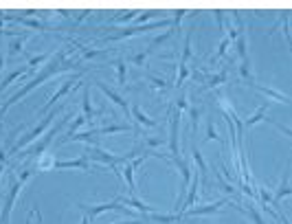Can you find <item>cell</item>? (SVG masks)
Wrapping results in <instances>:
<instances>
[{
    "instance_id": "31",
    "label": "cell",
    "mask_w": 292,
    "mask_h": 224,
    "mask_svg": "<svg viewBox=\"0 0 292 224\" xmlns=\"http://www.w3.org/2000/svg\"><path fill=\"white\" fill-rule=\"evenodd\" d=\"M147 82L152 84V88H156V90H167V88H169V84L165 82V79L154 77V75H147Z\"/></svg>"
},
{
    "instance_id": "36",
    "label": "cell",
    "mask_w": 292,
    "mask_h": 224,
    "mask_svg": "<svg viewBox=\"0 0 292 224\" xmlns=\"http://www.w3.org/2000/svg\"><path fill=\"white\" fill-rule=\"evenodd\" d=\"M49 57L51 55H35V57H29V68L35 71V68H40V64H44Z\"/></svg>"
},
{
    "instance_id": "37",
    "label": "cell",
    "mask_w": 292,
    "mask_h": 224,
    "mask_svg": "<svg viewBox=\"0 0 292 224\" xmlns=\"http://www.w3.org/2000/svg\"><path fill=\"white\" fill-rule=\"evenodd\" d=\"M84 123H86V116H84V114H77V116H75V121H73V125L68 128V134H66V137H70L73 132H77V130L82 128Z\"/></svg>"
},
{
    "instance_id": "21",
    "label": "cell",
    "mask_w": 292,
    "mask_h": 224,
    "mask_svg": "<svg viewBox=\"0 0 292 224\" xmlns=\"http://www.w3.org/2000/svg\"><path fill=\"white\" fill-rule=\"evenodd\" d=\"M55 165V158L51 154H42L40 158H35V169L37 171H46V169H53Z\"/></svg>"
},
{
    "instance_id": "42",
    "label": "cell",
    "mask_w": 292,
    "mask_h": 224,
    "mask_svg": "<svg viewBox=\"0 0 292 224\" xmlns=\"http://www.w3.org/2000/svg\"><path fill=\"white\" fill-rule=\"evenodd\" d=\"M152 16H154V11H145V13H141V16H136V22H139V27L143 25L145 20H149Z\"/></svg>"
},
{
    "instance_id": "43",
    "label": "cell",
    "mask_w": 292,
    "mask_h": 224,
    "mask_svg": "<svg viewBox=\"0 0 292 224\" xmlns=\"http://www.w3.org/2000/svg\"><path fill=\"white\" fill-rule=\"evenodd\" d=\"M213 16H215V22H218L220 29H224V11H213Z\"/></svg>"
},
{
    "instance_id": "7",
    "label": "cell",
    "mask_w": 292,
    "mask_h": 224,
    "mask_svg": "<svg viewBox=\"0 0 292 224\" xmlns=\"http://www.w3.org/2000/svg\"><path fill=\"white\" fill-rule=\"evenodd\" d=\"M227 202H229L227 198H220V200H215L213 204H204V207H191V209H187V211L180 213V220H182V218H194V216H213V213H218Z\"/></svg>"
},
{
    "instance_id": "38",
    "label": "cell",
    "mask_w": 292,
    "mask_h": 224,
    "mask_svg": "<svg viewBox=\"0 0 292 224\" xmlns=\"http://www.w3.org/2000/svg\"><path fill=\"white\" fill-rule=\"evenodd\" d=\"M145 59H147V51H143V53H136V55H132V62H134L136 66H143V64H145Z\"/></svg>"
},
{
    "instance_id": "14",
    "label": "cell",
    "mask_w": 292,
    "mask_h": 224,
    "mask_svg": "<svg viewBox=\"0 0 292 224\" xmlns=\"http://www.w3.org/2000/svg\"><path fill=\"white\" fill-rule=\"evenodd\" d=\"M130 116H132V119H136V123L145 125V128H156V125H158L156 121H154V119H149V116L145 114V112L141 110L139 106H132V108H130Z\"/></svg>"
},
{
    "instance_id": "32",
    "label": "cell",
    "mask_w": 292,
    "mask_h": 224,
    "mask_svg": "<svg viewBox=\"0 0 292 224\" xmlns=\"http://www.w3.org/2000/svg\"><path fill=\"white\" fill-rule=\"evenodd\" d=\"M206 141H211V139H213V141H222V137H220L218 134V130H215V125H213V121H206Z\"/></svg>"
},
{
    "instance_id": "45",
    "label": "cell",
    "mask_w": 292,
    "mask_h": 224,
    "mask_svg": "<svg viewBox=\"0 0 292 224\" xmlns=\"http://www.w3.org/2000/svg\"><path fill=\"white\" fill-rule=\"evenodd\" d=\"M33 213H35V216H37V224H44V220H42V213L37 211V209H33Z\"/></svg>"
},
{
    "instance_id": "6",
    "label": "cell",
    "mask_w": 292,
    "mask_h": 224,
    "mask_svg": "<svg viewBox=\"0 0 292 224\" xmlns=\"http://www.w3.org/2000/svg\"><path fill=\"white\" fill-rule=\"evenodd\" d=\"M158 27H172L169 20H161V22H152V25H141V27H132V29H123L121 33H115V35H108L106 40H125V37H132V35H141V33H147L152 29H158Z\"/></svg>"
},
{
    "instance_id": "5",
    "label": "cell",
    "mask_w": 292,
    "mask_h": 224,
    "mask_svg": "<svg viewBox=\"0 0 292 224\" xmlns=\"http://www.w3.org/2000/svg\"><path fill=\"white\" fill-rule=\"evenodd\" d=\"M77 209H82L84 213H86L88 218H97V216H101V213H106V211H123L125 216H130V209L125 207L123 202H119V200H115V202H103V204H77Z\"/></svg>"
},
{
    "instance_id": "44",
    "label": "cell",
    "mask_w": 292,
    "mask_h": 224,
    "mask_svg": "<svg viewBox=\"0 0 292 224\" xmlns=\"http://www.w3.org/2000/svg\"><path fill=\"white\" fill-rule=\"evenodd\" d=\"M0 165H2V167H4V169H7V167H9V161H7V154H4V152H2V147H0Z\"/></svg>"
},
{
    "instance_id": "17",
    "label": "cell",
    "mask_w": 292,
    "mask_h": 224,
    "mask_svg": "<svg viewBox=\"0 0 292 224\" xmlns=\"http://www.w3.org/2000/svg\"><path fill=\"white\" fill-rule=\"evenodd\" d=\"M268 106H270V101H266V104L262 106L260 110L255 112L253 116H248L246 121H244V128H253V125H257V123H262L263 119H266V112H268Z\"/></svg>"
},
{
    "instance_id": "3",
    "label": "cell",
    "mask_w": 292,
    "mask_h": 224,
    "mask_svg": "<svg viewBox=\"0 0 292 224\" xmlns=\"http://www.w3.org/2000/svg\"><path fill=\"white\" fill-rule=\"evenodd\" d=\"M68 119H70V114H64L62 119H59V123L55 125V128H51L49 132H46L44 137L40 139V141H35V143H33V145H29V147H25V152H20L18 156H20V158H40L42 154L46 152V147H49L51 143L55 141V137L59 134V130H62L66 123H68Z\"/></svg>"
},
{
    "instance_id": "48",
    "label": "cell",
    "mask_w": 292,
    "mask_h": 224,
    "mask_svg": "<svg viewBox=\"0 0 292 224\" xmlns=\"http://www.w3.org/2000/svg\"><path fill=\"white\" fill-rule=\"evenodd\" d=\"M2 68H4V57L0 55V71H2Z\"/></svg>"
},
{
    "instance_id": "39",
    "label": "cell",
    "mask_w": 292,
    "mask_h": 224,
    "mask_svg": "<svg viewBox=\"0 0 292 224\" xmlns=\"http://www.w3.org/2000/svg\"><path fill=\"white\" fill-rule=\"evenodd\" d=\"M97 55H103V49H92V51L84 49V59H92V57H97Z\"/></svg>"
},
{
    "instance_id": "13",
    "label": "cell",
    "mask_w": 292,
    "mask_h": 224,
    "mask_svg": "<svg viewBox=\"0 0 292 224\" xmlns=\"http://www.w3.org/2000/svg\"><path fill=\"white\" fill-rule=\"evenodd\" d=\"M292 194V189L288 187V176H286L284 180H281V185L277 187V191H275V196H272V200H270V207L272 209H279V204H281V200L284 198H288V196Z\"/></svg>"
},
{
    "instance_id": "23",
    "label": "cell",
    "mask_w": 292,
    "mask_h": 224,
    "mask_svg": "<svg viewBox=\"0 0 292 224\" xmlns=\"http://www.w3.org/2000/svg\"><path fill=\"white\" fill-rule=\"evenodd\" d=\"M229 46H231V40H229V37H224V40L220 42V46H218V53H215V55H211V57H209V64H215L218 59H222L224 55H227Z\"/></svg>"
},
{
    "instance_id": "12",
    "label": "cell",
    "mask_w": 292,
    "mask_h": 224,
    "mask_svg": "<svg viewBox=\"0 0 292 224\" xmlns=\"http://www.w3.org/2000/svg\"><path fill=\"white\" fill-rule=\"evenodd\" d=\"M119 202H123L125 207H134L139 213H143V216H147V213H156V207H152V204H145L143 200H139L136 196H130L128 200L119 198Z\"/></svg>"
},
{
    "instance_id": "20",
    "label": "cell",
    "mask_w": 292,
    "mask_h": 224,
    "mask_svg": "<svg viewBox=\"0 0 292 224\" xmlns=\"http://www.w3.org/2000/svg\"><path fill=\"white\" fill-rule=\"evenodd\" d=\"M143 218H147V220H152V222H158V224H174V222H180V220H178L176 213H169V216H163V213H147V216H143Z\"/></svg>"
},
{
    "instance_id": "22",
    "label": "cell",
    "mask_w": 292,
    "mask_h": 224,
    "mask_svg": "<svg viewBox=\"0 0 292 224\" xmlns=\"http://www.w3.org/2000/svg\"><path fill=\"white\" fill-rule=\"evenodd\" d=\"M235 207H237L242 213H246V216L253 220V224H266V220H263V218H262V213L257 211L255 207H248V209H246V207H242V204H235Z\"/></svg>"
},
{
    "instance_id": "8",
    "label": "cell",
    "mask_w": 292,
    "mask_h": 224,
    "mask_svg": "<svg viewBox=\"0 0 292 224\" xmlns=\"http://www.w3.org/2000/svg\"><path fill=\"white\" fill-rule=\"evenodd\" d=\"M70 167H75V169H82L84 174H90V171H92L90 161H88L86 154H82L79 158H73V161H55L53 169H70Z\"/></svg>"
},
{
    "instance_id": "16",
    "label": "cell",
    "mask_w": 292,
    "mask_h": 224,
    "mask_svg": "<svg viewBox=\"0 0 292 224\" xmlns=\"http://www.w3.org/2000/svg\"><path fill=\"white\" fill-rule=\"evenodd\" d=\"M130 125L128 123H115V125H106V128H97V130H90L92 137L97 134H119V132H130Z\"/></svg>"
},
{
    "instance_id": "26",
    "label": "cell",
    "mask_w": 292,
    "mask_h": 224,
    "mask_svg": "<svg viewBox=\"0 0 292 224\" xmlns=\"http://www.w3.org/2000/svg\"><path fill=\"white\" fill-rule=\"evenodd\" d=\"M191 154H194V161H196V165H198V171H200V176H206L209 167H206V163H204V158H202L200 149L194 147V149H191Z\"/></svg>"
},
{
    "instance_id": "29",
    "label": "cell",
    "mask_w": 292,
    "mask_h": 224,
    "mask_svg": "<svg viewBox=\"0 0 292 224\" xmlns=\"http://www.w3.org/2000/svg\"><path fill=\"white\" fill-rule=\"evenodd\" d=\"M117 66V82L125 86V73H128V66H125V59H117L115 62Z\"/></svg>"
},
{
    "instance_id": "28",
    "label": "cell",
    "mask_w": 292,
    "mask_h": 224,
    "mask_svg": "<svg viewBox=\"0 0 292 224\" xmlns=\"http://www.w3.org/2000/svg\"><path fill=\"white\" fill-rule=\"evenodd\" d=\"M194 57V51H191V35L185 37V46H182V55H180V64H187Z\"/></svg>"
},
{
    "instance_id": "25",
    "label": "cell",
    "mask_w": 292,
    "mask_h": 224,
    "mask_svg": "<svg viewBox=\"0 0 292 224\" xmlns=\"http://www.w3.org/2000/svg\"><path fill=\"white\" fill-rule=\"evenodd\" d=\"M25 40H27V37L25 35H16V37H13V40L11 42H9V53H11V55H18V53H22V49H25Z\"/></svg>"
},
{
    "instance_id": "33",
    "label": "cell",
    "mask_w": 292,
    "mask_h": 224,
    "mask_svg": "<svg viewBox=\"0 0 292 224\" xmlns=\"http://www.w3.org/2000/svg\"><path fill=\"white\" fill-rule=\"evenodd\" d=\"M189 116H191V128L198 130V125H200V108H196V106H189Z\"/></svg>"
},
{
    "instance_id": "30",
    "label": "cell",
    "mask_w": 292,
    "mask_h": 224,
    "mask_svg": "<svg viewBox=\"0 0 292 224\" xmlns=\"http://www.w3.org/2000/svg\"><path fill=\"white\" fill-rule=\"evenodd\" d=\"M174 33H176V31H174V29H172V27H169V29H167V31H165V33H163V35L154 37V40H152V42H149V51H152V49H154V46H158V44H163V42H167V40H169V37H172ZM149 51H147V53H149Z\"/></svg>"
},
{
    "instance_id": "40",
    "label": "cell",
    "mask_w": 292,
    "mask_h": 224,
    "mask_svg": "<svg viewBox=\"0 0 292 224\" xmlns=\"http://www.w3.org/2000/svg\"><path fill=\"white\" fill-rule=\"evenodd\" d=\"M136 13H139V11H128L125 16H119V18H117V22H119V25H123V22H130L132 18H136Z\"/></svg>"
},
{
    "instance_id": "10",
    "label": "cell",
    "mask_w": 292,
    "mask_h": 224,
    "mask_svg": "<svg viewBox=\"0 0 292 224\" xmlns=\"http://www.w3.org/2000/svg\"><path fill=\"white\" fill-rule=\"evenodd\" d=\"M97 86H99V90H101L103 92V95H106L108 97V99H110V101H115V104L117 106H119V108L121 110H123L125 112V114H130V104H128V101H125L123 99V97H121L119 95V92H117V90H112V88H108V84H103V82H99V79H97Z\"/></svg>"
},
{
    "instance_id": "34",
    "label": "cell",
    "mask_w": 292,
    "mask_h": 224,
    "mask_svg": "<svg viewBox=\"0 0 292 224\" xmlns=\"http://www.w3.org/2000/svg\"><path fill=\"white\" fill-rule=\"evenodd\" d=\"M215 171V169H213ZM215 176H218V183H220V189H222V191H227V194H233V191H235V187L233 185H231V183H227V178H224V176L222 174H220V171H215Z\"/></svg>"
},
{
    "instance_id": "2",
    "label": "cell",
    "mask_w": 292,
    "mask_h": 224,
    "mask_svg": "<svg viewBox=\"0 0 292 224\" xmlns=\"http://www.w3.org/2000/svg\"><path fill=\"white\" fill-rule=\"evenodd\" d=\"M35 171H37L35 167H29V169L20 171V178H11V187H9V194L4 196V207H2V213H0V224H9V222H11L13 204H16L20 191L25 189V185L33 178V174H35Z\"/></svg>"
},
{
    "instance_id": "4",
    "label": "cell",
    "mask_w": 292,
    "mask_h": 224,
    "mask_svg": "<svg viewBox=\"0 0 292 224\" xmlns=\"http://www.w3.org/2000/svg\"><path fill=\"white\" fill-rule=\"evenodd\" d=\"M58 112H59V110H53L51 114H46L44 119H42V123H40V125H35V128H33L31 132H27L18 143H13V147H11V154H13V156H18V152H20V149H25V147H29L31 143H35V141H37V137H42V134L46 132V128L51 125V121L55 119V114H58Z\"/></svg>"
},
{
    "instance_id": "27",
    "label": "cell",
    "mask_w": 292,
    "mask_h": 224,
    "mask_svg": "<svg viewBox=\"0 0 292 224\" xmlns=\"http://www.w3.org/2000/svg\"><path fill=\"white\" fill-rule=\"evenodd\" d=\"M239 77L253 84V68H251V59H248V57L242 59V66H239Z\"/></svg>"
},
{
    "instance_id": "50",
    "label": "cell",
    "mask_w": 292,
    "mask_h": 224,
    "mask_svg": "<svg viewBox=\"0 0 292 224\" xmlns=\"http://www.w3.org/2000/svg\"><path fill=\"white\" fill-rule=\"evenodd\" d=\"M189 224H206V222H189Z\"/></svg>"
},
{
    "instance_id": "47",
    "label": "cell",
    "mask_w": 292,
    "mask_h": 224,
    "mask_svg": "<svg viewBox=\"0 0 292 224\" xmlns=\"http://www.w3.org/2000/svg\"><path fill=\"white\" fill-rule=\"evenodd\" d=\"M79 224H90V218H88V216H84V218H82V222H79Z\"/></svg>"
},
{
    "instance_id": "11",
    "label": "cell",
    "mask_w": 292,
    "mask_h": 224,
    "mask_svg": "<svg viewBox=\"0 0 292 224\" xmlns=\"http://www.w3.org/2000/svg\"><path fill=\"white\" fill-rule=\"evenodd\" d=\"M70 88H75L73 79H68V82H64L62 86H59V90H55V92H53V97H51V99L46 101V104L40 108V114H44L46 110H51V108H53V106H55V101H59L64 95H68V92H70Z\"/></svg>"
},
{
    "instance_id": "49",
    "label": "cell",
    "mask_w": 292,
    "mask_h": 224,
    "mask_svg": "<svg viewBox=\"0 0 292 224\" xmlns=\"http://www.w3.org/2000/svg\"><path fill=\"white\" fill-rule=\"evenodd\" d=\"M2 171H4V167H2V165H0V176H2Z\"/></svg>"
},
{
    "instance_id": "24",
    "label": "cell",
    "mask_w": 292,
    "mask_h": 224,
    "mask_svg": "<svg viewBox=\"0 0 292 224\" xmlns=\"http://www.w3.org/2000/svg\"><path fill=\"white\" fill-rule=\"evenodd\" d=\"M235 53H237L242 59H246V57H248V51H246V35H244V33L235 37Z\"/></svg>"
},
{
    "instance_id": "19",
    "label": "cell",
    "mask_w": 292,
    "mask_h": 224,
    "mask_svg": "<svg viewBox=\"0 0 292 224\" xmlns=\"http://www.w3.org/2000/svg\"><path fill=\"white\" fill-rule=\"evenodd\" d=\"M82 108H84V112H82V114L86 116V121H92V119H95V110H92V104H90V90H88V88H84Z\"/></svg>"
},
{
    "instance_id": "18",
    "label": "cell",
    "mask_w": 292,
    "mask_h": 224,
    "mask_svg": "<svg viewBox=\"0 0 292 224\" xmlns=\"http://www.w3.org/2000/svg\"><path fill=\"white\" fill-rule=\"evenodd\" d=\"M227 82H229V73L222 71V73H218V75H211L202 88H204V90H209V88H218V86H222V84H227Z\"/></svg>"
},
{
    "instance_id": "35",
    "label": "cell",
    "mask_w": 292,
    "mask_h": 224,
    "mask_svg": "<svg viewBox=\"0 0 292 224\" xmlns=\"http://www.w3.org/2000/svg\"><path fill=\"white\" fill-rule=\"evenodd\" d=\"M187 77H189V66H187V64H180V71H178V77H176V86L180 88Z\"/></svg>"
},
{
    "instance_id": "1",
    "label": "cell",
    "mask_w": 292,
    "mask_h": 224,
    "mask_svg": "<svg viewBox=\"0 0 292 224\" xmlns=\"http://www.w3.org/2000/svg\"><path fill=\"white\" fill-rule=\"evenodd\" d=\"M75 66H79V62H70V59H66V51H59V53L55 55L53 59H51V64H49V66H44L40 73L35 75V77L31 79L29 84H27V86H22L20 90H18V92H13V95L9 97L7 101H4V104H2V108H0V123H2V116L7 114V110L11 108L13 104H18L20 99H25V97L29 95V92L33 90V88L42 86V84H44L46 79H51L53 75H58V73H62V71H68V68H75Z\"/></svg>"
},
{
    "instance_id": "9",
    "label": "cell",
    "mask_w": 292,
    "mask_h": 224,
    "mask_svg": "<svg viewBox=\"0 0 292 224\" xmlns=\"http://www.w3.org/2000/svg\"><path fill=\"white\" fill-rule=\"evenodd\" d=\"M178 128H180V110H172V121H169V149H172V156H178Z\"/></svg>"
},
{
    "instance_id": "46",
    "label": "cell",
    "mask_w": 292,
    "mask_h": 224,
    "mask_svg": "<svg viewBox=\"0 0 292 224\" xmlns=\"http://www.w3.org/2000/svg\"><path fill=\"white\" fill-rule=\"evenodd\" d=\"M117 224H143L141 220H128V222H117Z\"/></svg>"
},
{
    "instance_id": "41",
    "label": "cell",
    "mask_w": 292,
    "mask_h": 224,
    "mask_svg": "<svg viewBox=\"0 0 292 224\" xmlns=\"http://www.w3.org/2000/svg\"><path fill=\"white\" fill-rule=\"evenodd\" d=\"M189 108V104H187V95H182L180 99L176 101V110H187Z\"/></svg>"
},
{
    "instance_id": "15",
    "label": "cell",
    "mask_w": 292,
    "mask_h": 224,
    "mask_svg": "<svg viewBox=\"0 0 292 224\" xmlns=\"http://www.w3.org/2000/svg\"><path fill=\"white\" fill-rule=\"evenodd\" d=\"M248 86H253L257 92H262V95H266L268 99H272V101H284V104H290V97H288V95H284V92H277V90H272V88L257 86V84H248Z\"/></svg>"
}]
</instances>
